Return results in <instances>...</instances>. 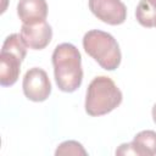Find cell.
<instances>
[{
	"instance_id": "obj_7",
	"label": "cell",
	"mask_w": 156,
	"mask_h": 156,
	"mask_svg": "<svg viewBox=\"0 0 156 156\" xmlns=\"http://www.w3.org/2000/svg\"><path fill=\"white\" fill-rule=\"evenodd\" d=\"M17 15L22 24H37L44 22L48 16L46 0H20Z\"/></svg>"
},
{
	"instance_id": "obj_10",
	"label": "cell",
	"mask_w": 156,
	"mask_h": 156,
	"mask_svg": "<svg viewBox=\"0 0 156 156\" xmlns=\"http://www.w3.org/2000/svg\"><path fill=\"white\" fill-rule=\"evenodd\" d=\"M136 21L146 28L155 27L156 21V6L150 2V0H140L135 10Z\"/></svg>"
},
{
	"instance_id": "obj_8",
	"label": "cell",
	"mask_w": 156,
	"mask_h": 156,
	"mask_svg": "<svg viewBox=\"0 0 156 156\" xmlns=\"http://www.w3.org/2000/svg\"><path fill=\"white\" fill-rule=\"evenodd\" d=\"M23 58H21L18 55L7 51L1 50L0 54V84L2 87H11L13 85L21 72V63Z\"/></svg>"
},
{
	"instance_id": "obj_6",
	"label": "cell",
	"mask_w": 156,
	"mask_h": 156,
	"mask_svg": "<svg viewBox=\"0 0 156 156\" xmlns=\"http://www.w3.org/2000/svg\"><path fill=\"white\" fill-rule=\"evenodd\" d=\"M21 37L27 48L32 50H43L52 39V28L46 21L37 24H22Z\"/></svg>"
},
{
	"instance_id": "obj_9",
	"label": "cell",
	"mask_w": 156,
	"mask_h": 156,
	"mask_svg": "<svg viewBox=\"0 0 156 156\" xmlns=\"http://www.w3.org/2000/svg\"><path fill=\"white\" fill-rule=\"evenodd\" d=\"M136 156H154L156 155V132L141 130L132 141Z\"/></svg>"
},
{
	"instance_id": "obj_12",
	"label": "cell",
	"mask_w": 156,
	"mask_h": 156,
	"mask_svg": "<svg viewBox=\"0 0 156 156\" xmlns=\"http://www.w3.org/2000/svg\"><path fill=\"white\" fill-rule=\"evenodd\" d=\"M116 155H136V151L132 143H124L116 150Z\"/></svg>"
},
{
	"instance_id": "obj_2",
	"label": "cell",
	"mask_w": 156,
	"mask_h": 156,
	"mask_svg": "<svg viewBox=\"0 0 156 156\" xmlns=\"http://www.w3.org/2000/svg\"><path fill=\"white\" fill-rule=\"evenodd\" d=\"M123 95L115 82L106 77H95L87 89L85 112L89 116H104L113 111L122 102Z\"/></svg>"
},
{
	"instance_id": "obj_11",
	"label": "cell",
	"mask_w": 156,
	"mask_h": 156,
	"mask_svg": "<svg viewBox=\"0 0 156 156\" xmlns=\"http://www.w3.org/2000/svg\"><path fill=\"white\" fill-rule=\"evenodd\" d=\"M56 156H61V155H74V156H87L88 152L85 151V149L83 147V145L76 140H67L61 143L56 151H55Z\"/></svg>"
},
{
	"instance_id": "obj_3",
	"label": "cell",
	"mask_w": 156,
	"mask_h": 156,
	"mask_svg": "<svg viewBox=\"0 0 156 156\" xmlns=\"http://www.w3.org/2000/svg\"><path fill=\"white\" fill-rule=\"evenodd\" d=\"M83 48L106 71H115L121 65L119 45L110 33L100 29L87 32L83 37Z\"/></svg>"
},
{
	"instance_id": "obj_4",
	"label": "cell",
	"mask_w": 156,
	"mask_h": 156,
	"mask_svg": "<svg viewBox=\"0 0 156 156\" xmlns=\"http://www.w3.org/2000/svg\"><path fill=\"white\" fill-rule=\"evenodd\" d=\"M22 88L24 96L34 102L45 101L51 94V83L48 73L39 67H33L26 72Z\"/></svg>"
},
{
	"instance_id": "obj_13",
	"label": "cell",
	"mask_w": 156,
	"mask_h": 156,
	"mask_svg": "<svg viewBox=\"0 0 156 156\" xmlns=\"http://www.w3.org/2000/svg\"><path fill=\"white\" fill-rule=\"evenodd\" d=\"M152 119H154V122L156 124V104L152 106Z\"/></svg>"
},
{
	"instance_id": "obj_1",
	"label": "cell",
	"mask_w": 156,
	"mask_h": 156,
	"mask_svg": "<svg viewBox=\"0 0 156 156\" xmlns=\"http://www.w3.org/2000/svg\"><path fill=\"white\" fill-rule=\"evenodd\" d=\"M55 82L61 91H76L83 80L82 56L79 50L71 43L57 45L51 56Z\"/></svg>"
},
{
	"instance_id": "obj_15",
	"label": "cell",
	"mask_w": 156,
	"mask_h": 156,
	"mask_svg": "<svg viewBox=\"0 0 156 156\" xmlns=\"http://www.w3.org/2000/svg\"><path fill=\"white\" fill-rule=\"evenodd\" d=\"M155 27H156V21H155Z\"/></svg>"
},
{
	"instance_id": "obj_5",
	"label": "cell",
	"mask_w": 156,
	"mask_h": 156,
	"mask_svg": "<svg viewBox=\"0 0 156 156\" xmlns=\"http://www.w3.org/2000/svg\"><path fill=\"white\" fill-rule=\"evenodd\" d=\"M88 5L93 15L104 23L118 26L127 18V7L121 0H89Z\"/></svg>"
},
{
	"instance_id": "obj_14",
	"label": "cell",
	"mask_w": 156,
	"mask_h": 156,
	"mask_svg": "<svg viewBox=\"0 0 156 156\" xmlns=\"http://www.w3.org/2000/svg\"><path fill=\"white\" fill-rule=\"evenodd\" d=\"M150 2H151L152 5H155V6H156V0H150Z\"/></svg>"
}]
</instances>
